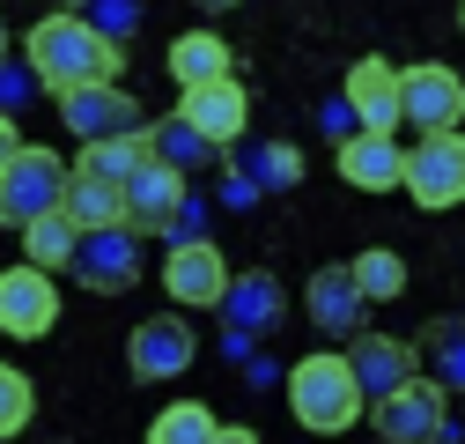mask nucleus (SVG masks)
<instances>
[{
	"label": "nucleus",
	"mask_w": 465,
	"mask_h": 444,
	"mask_svg": "<svg viewBox=\"0 0 465 444\" xmlns=\"http://www.w3.org/2000/svg\"><path fill=\"white\" fill-rule=\"evenodd\" d=\"M23 60L37 67V82H45L52 96H67V89H89V82H119L126 45H111L82 8H52V15L30 30Z\"/></svg>",
	"instance_id": "f257e3e1"
},
{
	"label": "nucleus",
	"mask_w": 465,
	"mask_h": 444,
	"mask_svg": "<svg viewBox=\"0 0 465 444\" xmlns=\"http://www.w3.org/2000/svg\"><path fill=\"white\" fill-rule=\"evenodd\" d=\"M288 415L311 437H347L370 415V393H362L355 363H347V348H318L303 363H288Z\"/></svg>",
	"instance_id": "f03ea898"
},
{
	"label": "nucleus",
	"mask_w": 465,
	"mask_h": 444,
	"mask_svg": "<svg viewBox=\"0 0 465 444\" xmlns=\"http://www.w3.org/2000/svg\"><path fill=\"white\" fill-rule=\"evenodd\" d=\"M67 163L60 156H52V148H15V163H8V171H0V230H30V222L37 215H52V207H60L67 200Z\"/></svg>",
	"instance_id": "7ed1b4c3"
},
{
	"label": "nucleus",
	"mask_w": 465,
	"mask_h": 444,
	"mask_svg": "<svg viewBox=\"0 0 465 444\" xmlns=\"http://www.w3.org/2000/svg\"><path fill=\"white\" fill-rule=\"evenodd\" d=\"M370 429L384 444H443V429H450V385H436L429 370L406 378L399 393L370 400Z\"/></svg>",
	"instance_id": "20e7f679"
},
{
	"label": "nucleus",
	"mask_w": 465,
	"mask_h": 444,
	"mask_svg": "<svg viewBox=\"0 0 465 444\" xmlns=\"http://www.w3.org/2000/svg\"><path fill=\"white\" fill-rule=\"evenodd\" d=\"M406 200L429 215L465 207V134H421L406 148Z\"/></svg>",
	"instance_id": "39448f33"
},
{
	"label": "nucleus",
	"mask_w": 465,
	"mask_h": 444,
	"mask_svg": "<svg viewBox=\"0 0 465 444\" xmlns=\"http://www.w3.org/2000/svg\"><path fill=\"white\" fill-rule=\"evenodd\" d=\"M340 96H347V111H355L362 134H399L406 126V67H391L384 52H362V60L347 67Z\"/></svg>",
	"instance_id": "423d86ee"
},
{
	"label": "nucleus",
	"mask_w": 465,
	"mask_h": 444,
	"mask_svg": "<svg viewBox=\"0 0 465 444\" xmlns=\"http://www.w3.org/2000/svg\"><path fill=\"white\" fill-rule=\"evenodd\" d=\"M60 326V289H52L45 267H0V333L8 341H45Z\"/></svg>",
	"instance_id": "0eeeda50"
},
{
	"label": "nucleus",
	"mask_w": 465,
	"mask_h": 444,
	"mask_svg": "<svg viewBox=\"0 0 465 444\" xmlns=\"http://www.w3.org/2000/svg\"><path fill=\"white\" fill-rule=\"evenodd\" d=\"M155 274H163V297L185 304V311H214V304L229 297V282H237L229 259H222L207 237H200V245H170V259H163Z\"/></svg>",
	"instance_id": "6e6552de"
},
{
	"label": "nucleus",
	"mask_w": 465,
	"mask_h": 444,
	"mask_svg": "<svg viewBox=\"0 0 465 444\" xmlns=\"http://www.w3.org/2000/svg\"><path fill=\"white\" fill-rule=\"evenodd\" d=\"M60 119H67V134H74L82 148H96V141H111V134H141V104H134V89H119V82H89V89H67V96H60Z\"/></svg>",
	"instance_id": "1a4fd4ad"
},
{
	"label": "nucleus",
	"mask_w": 465,
	"mask_h": 444,
	"mask_svg": "<svg viewBox=\"0 0 465 444\" xmlns=\"http://www.w3.org/2000/svg\"><path fill=\"white\" fill-rule=\"evenodd\" d=\"M193 356H200V341H193V326H185L178 311L141 318V326H134V341H126V363H134V378H148V385L185 378V370H193Z\"/></svg>",
	"instance_id": "9d476101"
},
{
	"label": "nucleus",
	"mask_w": 465,
	"mask_h": 444,
	"mask_svg": "<svg viewBox=\"0 0 465 444\" xmlns=\"http://www.w3.org/2000/svg\"><path fill=\"white\" fill-rule=\"evenodd\" d=\"M303 311H311V326L325 333V341H355V333H370V326H362V318H370V297H362V282H355V267H347V259L311 274Z\"/></svg>",
	"instance_id": "9b49d317"
},
{
	"label": "nucleus",
	"mask_w": 465,
	"mask_h": 444,
	"mask_svg": "<svg viewBox=\"0 0 465 444\" xmlns=\"http://www.w3.org/2000/svg\"><path fill=\"white\" fill-rule=\"evenodd\" d=\"M74 282L89 297H126L141 282V230H89L74 252Z\"/></svg>",
	"instance_id": "f8f14e48"
},
{
	"label": "nucleus",
	"mask_w": 465,
	"mask_h": 444,
	"mask_svg": "<svg viewBox=\"0 0 465 444\" xmlns=\"http://www.w3.org/2000/svg\"><path fill=\"white\" fill-rule=\"evenodd\" d=\"M406 126L414 134H458L465 126V82L443 60L406 67Z\"/></svg>",
	"instance_id": "ddd939ff"
},
{
	"label": "nucleus",
	"mask_w": 465,
	"mask_h": 444,
	"mask_svg": "<svg viewBox=\"0 0 465 444\" xmlns=\"http://www.w3.org/2000/svg\"><path fill=\"white\" fill-rule=\"evenodd\" d=\"M332 163H340V178L355 186V193H399L406 186V148H399V134H347L340 148H332Z\"/></svg>",
	"instance_id": "4468645a"
},
{
	"label": "nucleus",
	"mask_w": 465,
	"mask_h": 444,
	"mask_svg": "<svg viewBox=\"0 0 465 444\" xmlns=\"http://www.w3.org/2000/svg\"><path fill=\"white\" fill-rule=\"evenodd\" d=\"M193 200V186H185V171H170V163H148V171L126 186V230H141V237H170L178 230V207Z\"/></svg>",
	"instance_id": "2eb2a0df"
},
{
	"label": "nucleus",
	"mask_w": 465,
	"mask_h": 444,
	"mask_svg": "<svg viewBox=\"0 0 465 444\" xmlns=\"http://www.w3.org/2000/svg\"><path fill=\"white\" fill-rule=\"evenodd\" d=\"M222 318H229V333H252V341H266V333L288 318V289H281V274L244 267L237 282H229V297H222Z\"/></svg>",
	"instance_id": "dca6fc26"
},
{
	"label": "nucleus",
	"mask_w": 465,
	"mask_h": 444,
	"mask_svg": "<svg viewBox=\"0 0 465 444\" xmlns=\"http://www.w3.org/2000/svg\"><path fill=\"white\" fill-rule=\"evenodd\" d=\"M178 119H193L214 148H237L244 141V126H252V96L237 89V75L229 82H207V89H185V104H178Z\"/></svg>",
	"instance_id": "f3484780"
},
{
	"label": "nucleus",
	"mask_w": 465,
	"mask_h": 444,
	"mask_svg": "<svg viewBox=\"0 0 465 444\" xmlns=\"http://www.w3.org/2000/svg\"><path fill=\"white\" fill-rule=\"evenodd\" d=\"M347 363H355V378H362V393H370V400L399 393L406 378H421V348L391 341V333H355V341H347Z\"/></svg>",
	"instance_id": "a211bd4d"
},
{
	"label": "nucleus",
	"mask_w": 465,
	"mask_h": 444,
	"mask_svg": "<svg viewBox=\"0 0 465 444\" xmlns=\"http://www.w3.org/2000/svg\"><path fill=\"white\" fill-rule=\"evenodd\" d=\"M155 163V134L141 126V134H111V141H96V148H82V163L74 171H89V178H111V186H134L141 171Z\"/></svg>",
	"instance_id": "6ab92c4d"
},
{
	"label": "nucleus",
	"mask_w": 465,
	"mask_h": 444,
	"mask_svg": "<svg viewBox=\"0 0 465 444\" xmlns=\"http://www.w3.org/2000/svg\"><path fill=\"white\" fill-rule=\"evenodd\" d=\"M170 82H178V89L229 82V45H222L214 30H185V37H170Z\"/></svg>",
	"instance_id": "aec40b11"
},
{
	"label": "nucleus",
	"mask_w": 465,
	"mask_h": 444,
	"mask_svg": "<svg viewBox=\"0 0 465 444\" xmlns=\"http://www.w3.org/2000/svg\"><path fill=\"white\" fill-rule=\"evenodd\" d=\"M60 207L82 222V230H126V186H111V178H89V171H74Z\"/></svg>",
	"instance_id": "412c9836"
},
{
	"label": "nucleus",
	"mask_w": 465,
	"mask_h": 444,
	"mask_svg": "<svg viewBox=\"0 0 465 444\" xmlns=\"http://www.w3.org/2000/svg\"><path fill=\"white\" fill-rule=\"evenodd\" d=\"M82 237H89L82 222H74L67 207H52V215H37L30 230H23V259H30V267H45V274H52V267H74Z\"/></svg>",
	"instance_id": "4be33fe9"
},
{
	"label": "nucleus",
	"mask_w": 465,
	"mask_h": 444,
	"mask_svg": "<svg viewBox=\"0 0 465 444\" xmlns=\"http://www.w3.org/2000/svg\"><path fill=\"white\" fill-rule=\"evenodd\" d=\"M237 171H244L259 193H288V186H303V148H288V141L237 148Z\"/></svg>",
	"instance_id": "5701e85b"
},
{
	"label": "nucleus",
	"mask_w": 465,
	"mask_h": 444,
	"mask_svg": "<svg viewBox=\"0 0 465 444\" xmlns=\"http://www.w3.org/2000/svg\"><path fill=\"white\" fill-rule=\"evenodd\" d=\"M148 134H155V163H170V171H185V178L200 171V163H214V141L193 119H155Z\"/></svg>",
	"instance_id": "b1692460"
},
{
	"label": "nucleus",
	"mask_w": 465,
	"mask_h": 444,
	"mask_svg": "<svg viewBox=\"0 0 465 444\" xmlns=\"http://www.w3.org/2000/svg\"><path fill=\"white\" fill-rule=\"evenodd\" d=\"M421 356H429V378H436V385L465 393V318H436L429 341H421Z\"/></svg>",
	"instance_id": "393cba45"
},
{
	"label": "nucleus",
	"mask_w": 465,
	"mask_h": 444,
	"mask_svg": "<svg viewBox=\"0 0 465 444\" xmlns=\"http://www.w3.org/2000/svg\"><path fill=\"white\" fill-rule=\"evenodd\" d=\"M214 437H222V422L200 400H178V408H163L148 422V444H214Z\"/></svg>",
	"instance_id": "a878e982"
},
{
	"label": "nucleus",
	"mask_w": 465,
	"mask_h": 444,
	"mask_svg": "<svg viewBox=\"0 0 465 444\" xmlns=\"http://www.w3.org/2000/svg\"><path fill=\"white\" fill-rule=\"evenodd\" d=\"M347 267H355V282H362V297H370V304H391V297H406V259H399V252L370 245V252H355Z\"/></svg>",
	"instance_id": "bb28decb"
},
{
	"label": "nucleus",
	"mask_w": 465,
	"mask_h": 444,
	"mask_svg": "<svg viewBox=\"0 0 465 444\" xmlns=\"http://www.w3.org/2000/svg\"><path fill=\"white\" fill-rule=\"evenodd\" d=\"M30 408H37V393H30V378H23L15 363H0V437H15V429H30Z\"/></svg>",
	"instance_id": "cd10ccee"
},
{
	"label": "nucleus",
	"mask_w": 465,
	"mask_h": 444,
	"mask_svg": "<svg viewBox=\"0 0 465 444\" xmlns=\"http://www.w3.org/2000/svg\"><path fill=\"white\" fill-rule=\"evenodd\" d=\"M82 15H89L111 45H126V37L141 30V0H82Z\"/></svg>",
	"instance_id": "c85d7f7f"
},
{
	"label": "nucleus",
	"mask_w": 465,
	"mask_h": 444,
	"mask_svg": "<svg viewBox=\"0 0 465 444\" xmlns=\"http://www.w3.org/2000/svg\"><path fill=\"white\" fill-rule=\"evenodd\" d=\"M30 89H45V82H37V67H30V60H23V67H15V60H8V67H0V111H8V119H15V104H23V96H30Z\"/></svg>",
	"instance_id": "c756f323"
},
{
	"label": "nucleus",
	"mask_w": 465,
	"mask_h": 444,
	"mask_svg": "<svg viewBox=\"0 0 465 444\" xmlns=\"http://www.w3.org/2000/svg\"><path fill=\"white\" fill-rule=\"evenodd\" d=\"M207 215H214V207L193 193V200L178 207V230H170V245H200V237H207Z\"/></svg>",
	"instance_id": "7c9ffc66"
},
{
	"label": "nucleus",
	"mask_w": 465,
	"mask_h": 444,
	"mask_svg": "<svg viewBox=\"0 0 465 444\" xmlns=\"http://www.w3.org/2000/svg\"><path fill=\"white\" fill-rule=\"evenodd\" d=\"M252 200H259V186L237 171V163H229V171H222V207H252Z\"/></svg>",
	"instance_id": "2f4dec72"
},
{
	"label": "nucleus",
	"mask_w": 465,
	"mask_h": 444,
	"mask_svg": "<svg viewBox=\"0 0 465 444\" xmlns=\"http://www.w3.org/2000/svg\"><path fill=\"white\" fill-rule=\"evenodd\" d=\"M15 148H23V134H15V119H8V111H0V171L15 163Z\"/></svg>",
	"instance_id": "473e14b6"
},
{
	"label": "nucleus",
	"mask_w": 465,
	"mask_h": 444,
	"mask_svg": "<svg viewBox=\"0 0 465 444\" xmlns=\"http://www.w3.org/2000/svg\"><path fill=\"white\" fill-rule=\"evenodd\" d=\"M214 444H259V429H244V422H229V429H222Z\"/></svg>",
	"instance_id": "72a5a7b5"
},
{
	"label": "nucleus",
	"mask_w": 465,
	"mask_h": 444,
	"mask_svg": "<svg viewBox=\"0 0 465 444\" xmlns=\"http://www.w3.org/2000/svg\"><path fill=\"white\" fill-rule=\"evenodd\" d=\"M193 8H207V15H229V8H244V0H193Z\"/></svg>",
	"instance_id": "f704fd0d"
},
{
	"label": "nucleus",
	"mask_w": 465,
	"mask_h": 444,
	"mask_svg": "<svg viewBox=\"0 0 465 444\" xmlns=\"http://www.w3.org/2000/svg\"><path fill=\"white\" fill-rule=\"evenodd\" d=\"M0 67H8V23H0Z\"/></svg>",
	"instance_id": "c9c22d12"
},
{
	"label": "nucleus",
	"mask_w": 465,
	"mask_h": 444,
	"mask_svg": "<svg viewBox=\"0 0 465 444\" xmlns=\"http://www.w3.org/2000/svg\"><path fill=\"white\" fill-rule=\"evenodd\" d=\"M458 30H465V0H458Z\"/></svg>",
	"instance_id": "e433bc0d"
},
{
	"label": "nucleus",
	"mask_w": 465,
	"mask_h": 444,
	"mask_svg": "<svg viewBox=\"0 0 465 444\" xmlns=\"http://www.w3.org/2000/svg\"><path fill=\"white\" fill-rule=\"evenodd\" d=\"M60 8H82V0H60Z\"/></svg>",
	"instance_id": "4c0bfd02"
}]
</instances>
